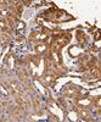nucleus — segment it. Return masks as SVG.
Here are the masks:
<instances>
[{"instance_id":"4","label":"nucleus","mask_w":101,"mask_h":122,"mask_svg":"<svg viewBox=\"0 0 101 122\" xmlns=\"http://www.w3.org/2000/svg\"><path fill=\"white\" fill-rule=\"evenodd\" d=\"M77 114H78L79 118H82L83 121H85V122H93V115H91V111H90V110L77 107Z\"/></svg>"},{"instance_id":"8","label":"nucleus","mask_w":101,"mask_h":122,"mask_svg":"<svg viewBox=\"0 0 101 122\" xmlns=\"http://www.w3.org/2000/svg\"><path fill=\"white\" fill-rule=\"evenodd\" d=\"M100 101H101V97H100V95H97V97L95 98V100H93V107H96V109L99 110V109H100V106H101Z\"/></svg>"},{"instance_id":"9","label":"nucleus","mask_w":101,"mask_h":122,"mask_svg":"<svg viewBox=\"0 0 101 122\" xmlns=\"http://www.w3.org/2000/svg\"><path fill=\"white\" fill-rule=\"evenodd\" d=\"M77 38H78V40L80 42V40H85V33L83 32V30H78L77 32Z\"/></svg>"},{"instance_id":"3","label":"nucleus","mask_w":101,"mask_h":122,"mask_svg":"<svg viewBox=\"0 0 101 122\" xmlns=\"http://www.w3.org/2000/svg\"><path fill=\"white\" fill-rule=\"evenodd\" d=\"M76 105L79 109H87L90 110L93 107V99H90L88 97H80L76 100Z\"/></svg>"},{"instance_id":"1","label":"nucleus","mask_w":101,"mask_h":122,"mask_svg":"<svg viewBox=\"0 0 101 122\" xmlns=\"http://www.w3.org/2000/svg\"><path fill=\"white\" fill-rule=\"evenodd\" d=\"M62 94L65 97H67V98H76V99H78V98L82 97V89H80L79 87H77V86H74V84H68V86H66L63 88Z\"/></svg>"},{"instance_id":"7","label":"nucleus","mask_w":101,"mask_h":122,"mask_svg":"<svg viewBox=\"0 0 101 122\" xmlns=\"http://www.w3.org/2000/svg\"><path fill=\"white\" fill-rule=\"evenodd\" d=\"M48 50V44L46 43H35L34 44V51L37 54H44Z\"/></svg>"},{"instance_id":"5","label":"nucleus","mask_w":101,"mask_h":122,"mask_svg":"<svg viewBox=\"0 0 101 122\" xmlns=\"http://www.w3.org/2000/svg\"><path fill=\"white\" fill-rule=\"evenodd\" d=\"M42 83L46 87H50V86H54L55 82H56V77L54 73H44L42 76Z\"/></svg>"},{"instance_id":"6","label":"nucleus","mask_w":101,"mask_h":122,"mask_svg":"<svg viewBox=\"0 0 101 122\" xmlns=\"http://www.w3.org/2000/svg\"><path fill=\"white\" fill-rule=\"evenodd\" d=\"M17 103H18L19 106H21L22 109H24V110L31 107V100H29V98L26 94H23V93L17 97Z\"/></svg>"},{"instance_id":"2","label":"nucleus","mask_w":101,"mask_h":122,"mask_svg":"<svg viewBox=\"0 0 101 122\" xmlns=\"http://www.w3.org/2000/svg\"><path fill=\"white\" fill-rule=\"evenodd\" d=\"M5 86H6L7 90H9V93H11L15 97H18L19 94L23 93L21 84H19L17 81H15V79H7L5 82Z\"/></svg>"},{"instance_id":"10","label":"nucleus","mask_w":101,"mask_h":122,"mask_svg":"<svg viewBox=\"0 0 101 122\" xmlns=\"http://www.w3.org/2000/svg\"><path fill=\"white\" fill-rule=\"evenodd\" d=\"M26 28V23L24 22H18V26H17V30H22Z\"/></svg>"}]
</instances>
